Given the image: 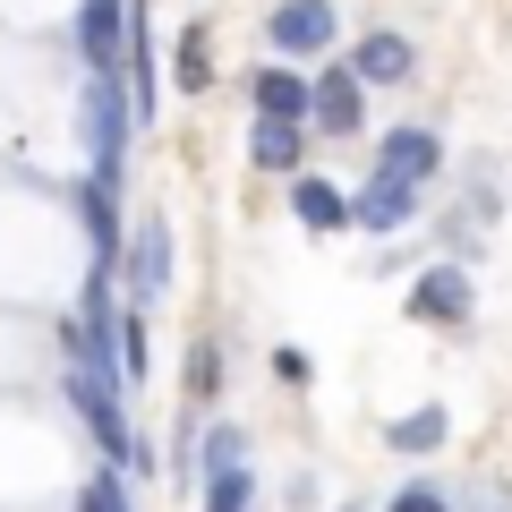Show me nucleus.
Instances as JSON below:
<instances>
[{
    "mask_svg": "<svg viewBox=\"0 0 512 512\" xmlns=\"http://www.w3.org/2000/svg\"><path fill=\"white\" fill-rule=\"evenodd\" d=\"M137 103H128V69H86L77 86V137H86V171L94 180H120L128 171V137H137Z\"/></svg>",
    "mask_w": 512,
    "mask_h": 512,
    "instance_id": "f257e3e1",
    "label": "nucleus"
},
{
    "mask_svg": "<svg viewBox=\"0 0 512 512\" xmlns=\"http://www.w3.org/2000/svg\"><path fill=\"white\" fill-rule=\"evenodd\" d=\"M69 410L86 419V436L103 444L111 461H128V470H154V453H146V436L128 427V402H120V376H103V367H77L69 359Z\"/></svg>",
    "mask_w": 512,
    "mask_h": 512,
    "instance_id": "f03ea898",
    "label": "nucleus"
},
{
    "mask_svg": "<svg viewBox=\"0 0 512 512\" xmlns=\"http://www.w3.org/2000/svg\"><path fill=\"white\" fill-rule=\"evenodd\" d=\"M163 291H171V222L137 214L128 222V248H120V299L128 308H154Z\"/></svg>",
    "mask_w": 512,
    "mask_h": 512,
    "instance_id": "7ed1b4c3",
    "label": "nucleus"
},
{
    "mask_svg": "<svg viewBox=\"0 0 512 512\" xmlns=\"http://www.w3.org/2000/svg\"><path fill=\"white\" fill-rule=\"evenodd\" d=\"M128 18H137V0H77L69 18V43L86 69H128Z\"/></svg>",
    "mask_w": 512,
    "mask_h": 512,
    "instance_id": "20e7f679",
    "label": "nucleus"
},
{
    "mask_svg": "<svg viewBox=\"0 0 512 512\" xmlns=\"http://www.w3.org/2000/svg\"><path fill=\"white\" fill-rule=\"evenodd\" d=\"M265 35H274L282 60H316V52H333V35H342V9H333V0H282L274 18H265Z\"/></svg>",
    "mask_w": 512,
    "mask_h": 512,
    "instance_id": "39448f33",
    "label": "nucleus"
},
{
    "mask_svg": "<svg viewBox=\"0 0 512 512\" xmlns=\"http://www.w3.org/2000/svg\"><path fill=\"white\" fill-rule=\"evenodd\" d=\"M410 214H419V180H402V171H376V180L350 197V222H359V231H376V239L410 231Z\"/></svg>",
    "mask_w": 512,
    "mask_h": 512,
    "instance_id": "423d86ee",
    "label": "nucleus"
},
{
    "mask_svg": "<svg viewBox=\"0 0 512 512\" xmlns=\"http://www.w3.org/2000/svg\"><path fill=\"white\" fill-rule=\"evenodd\" d=\"M470 308H478V291H470L461 265H427V274L410 282V316H419V325H470Z\"/></svg>",
    "mask_w": 512,
    "mask_h": 512,
    "instance_id": "0eeeda50",
    "label": "nucleus"
},
{
    "mask_svg": "<svg viewBox=\"0 0 512 512\" xmlns=\"http://www.w3.org/2000/svg\"><path fill=\"white\" fill-rule=\"evenodd\" d=\"M77 222H86V239H94V265H120V248H128V222H120V180H77Z\"/></svg>",
    "mask_w": 512,
    "mask_h": 512,
    "instance_id": "6e6552de",
    "label": "nucleus"
},
{
    "mask_svg": "<svg viewBox=\"0 0 512 512\" xmlns=\"http://www.w3.org/2000/svg\"><path fill=\"white\" fill-rule=\"evenodd\" d=\"M248 163H256V171H282V180H299V163H308V120H274V111H256Z\"/></svg>",
    "mask_w": 512,
    "mask_h": 512,
    "instance_id": "1a4fd4ad",
    "label": "nucleus"
},
{
    "mask_svg": "<svg viewBox=\"0 0 512 512\" xmlns=\"http://www.w3.org/2000/svg\"><path fill=\"white\" fill-rule=\"evenodd\" d=\"M256 111H274V120H316V77H299L291 60H274V69H256L248 77Z\"/></svg>",
    "mask_w": 512,
    "mask_h": 512,
    "instance_id": "9d476101",
    "label": "nucleus"
},
{
    "mask_svg": "<svg viewBox=\"0 0 512 512\" xmlns=\"http://www.w3.org/2000/svg\"><path fill=\"white\" fill-rule=\"evenodd\" d=\"M359 120H367V77L359 69H325L316 77V128H325V137H350Z\"/></svg>",
    "mask_w": 512,
    "mask_h": 512,
    "instance_id": "9b49d317",
    "label": "nucleus"
},
{
    "mask_svg": "<svg viewBox=\"0 0 512 512\" xmlns=\"http://www.w3.org/2000/svg\"><path fill=\"white\" fill-rule=\"evenodd\" d=\"M350 69H359L367 86H402V77L419 69V43H410V35H393V26H376V35H359Z\"/></svg>",
    "mask_w": 512,
    "mask_h": 512,
    "instance_id": "f8f14e48",
    "label": "nucleus"
},
{
    "mask_svg": "<svg viewBox=\"0 0 512 512\" xmlns=\"http://www.w3.org/2000/svg\"><path fill=\"white\" fill-rule=\"evenodd\" d=\"M291 214H299V231H316V239L350 231V197L333 180H316V171H299V180H291Z\"/></svg>",
    "mask_w": 512,
    "mask_h": 512,
    "instance_id": "ddd939ff",
    "label": "nucleus"
},
{
    "mask_svg": "<svg viewBox=\"0 0 512 512\" xmlns=\"http://www.w3.org/2000/svg\"><path fill=\"white\" fill-rule=\"evenodd\" d=\"M436 163H444V137H436V128H384L376 171H402V180H436Z\"/></svg>",
    "mask_w": 512,
    "mask_h": 512,
    "instance_id": "4468645a",
    "label": "nucleus"
},
{
    "mask_svg": "<svg viewBox=\"0 0 512 512\" xmlns=\"http://www.w3.org/2000/svg\"><path fill=\"white\" fill-rule=\"evenodd\" d=\"M444 436H453V419H444L436 402H427V410H410V419H393V427H384V444H393V453H444Z\"/></svg>",
    "mask_w": 512,
    "mask_h": 512,
    "instance_id": "2eb2a0df",
    "label": "nucleus"
},
{
    "mask_svg": "<svg viewBox=\"0 0 512 512\" xmlns=\"http://www.w3.org/2000/svg\"><path fill=\"white\" fill-rule=\"evenodd\" d=\"M171 86H180V94L214 86V35H205V26H188V35H180V52H171Z\"/></svg>",
    "mask_w": 512,
    "mask_h": 512,
    "instance_id": "dca6fc26",
    "label": "nucleus"
},
{
    "mask_svg": "<svg viewBox=\"0 0 512 512\" xmlns=\"http://www.w3.org/2000/svg\"><path fill=\"white\" fill-rule=\"evenodd\" d=\"M197 487H205V512H256V478H248V461H222V470H205Z\"/></svg>",
    "mask_w": 512,
    "mask_h": 512,
    "instance_id": "f3484780",
    "label": "nucleus"
},
{
    "mask_svg": "<svg viewBox=\"0 0 512 512\" xmlns=\"http://www.w3.org/2000/svg\"><path fill=\"white\" fill-rule=\"evenodd\" d=\"M77 512H128V478H120V461H103V470L77 487Z\"/></svg>",
    "mask_w": 512,
    "mask_h": 512,
    "instance_id": "a211bd4d",
    "label": "nucleus"
},
{
    "mask_svg": "<svg viewBox=\"0 0 512 512\" xmlns=\"http://www.w3.org/2000/svg\"><path fill=\"white\" fill-rule=\"evenodd\" d=\"M222 393V342H197L188 350V402H214Z\"/></svg>",
    "mask_w": 512,
    "mask_h": 512,
    "instance_id": "6ab92c4d",
    "label": "nucleus"
},
{
    "mask_svg": "<svg viewBox=\"0 0 512 512\" xmlns=\"http://www.w3.org/2000/svg\"><path fill=\"white\" fill-rule=\"evenodd\" d=\"M197 461H205V470H222V461H248V436H239L231 419H222V427H205V444H197Z\"/></svg>",
    "mask_w": 512,
    "mask_h": 512,
    "instance_id": "aec40b11",
    "label": "nucleus"
},
{
    "mask_svg": "<svg viewBox=\"0 0 512 512\" xmlns=\"http://www.w3.org/2000/svg\"><path fill=\"white\" fill-rule=\"evenodd\" d=\"M274 376H282V384H308L316 367H308V350H299V342H282V350H274Z\"/></svg>",
    "mask_w": 512,
    "mask_h": 512,
    "instance_id": "412c9836",
    "label": "nucleus"
},
{
    "mask_svg": "<svg viewBox=\"0 0 512 512\" xmlns=\"http://www.w3.org/2000/svg\"><path fill=\"white\" fill-rule=\"evenodd\" d=\"M384 512H453V504H444L436 487H402V495H393V504H384Z\"/></svg>",
    "mask_w": 512,
    "mask_h": 512,
    "instance_id": "4be33fe9",
    "label": "nucleus"
},
{
    "mask_svg": "<svg viewBox=\"0 0 512 512\" xmlns=\"http://www.w3.org/2000/svg\"><path fill=\"white\" fill-rule=\"evenodd\" d=\"M453 512H512V495H504V487H470Z\"/></svg>",
    "mask_w": 512,
    "mask_h": 512,
    "instance_id": "5701e85b",
    "label": "nucleus"
}]
</instances>
